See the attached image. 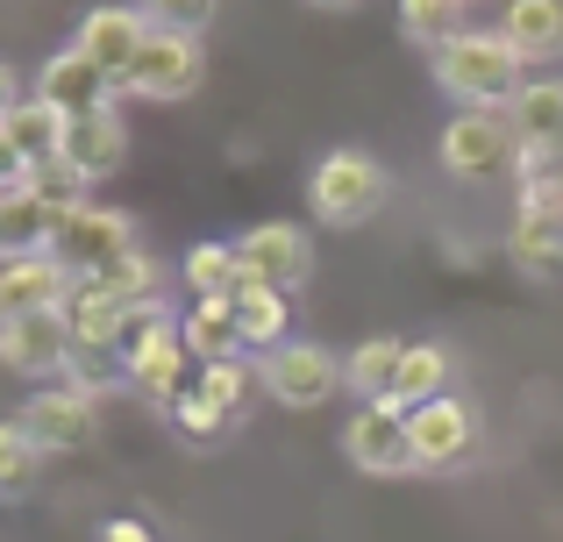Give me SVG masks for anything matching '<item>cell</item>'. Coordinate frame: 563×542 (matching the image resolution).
Segmentation results:
<instances>
[{
    "label": "cell",
    "mask_w": 563,
    "mask_h": 542,
    "mask_svg": "<svg viewBox=\"0 0 563 542\" xmlns=\"http://www.w3.org/2000/svg\"><path fill=\"white\" fill-rule=\"evenodd\" d=\"M435 86L456 108H514V93L528 86V57L514 51L499 29H464L450 51H435Z\"/></svg>",
    "instance_id": "obj_1"
},
{
    "label": "cell",
    "mask_w": 563,
    "mask_h": 542,
    "mask_svg": "<svg viewBox=\"0 0 563 542\" xmlns=\"http://www.w3.org/2000/svg\"><path fill=\"white\" fill-rule=\"evenodd\" d=\"M385 200H393V172H385L372 151H329L307 172V208L329 229H364Z\"/></svg>",
    "instance_id": "obj_2"
},
{
    "label": "cell",
    "mask_w": 563,
    "mask_h": 542,
    "mask_svg": "<svg viewBox=\"0 0 563 542\" xmlns=\"http://www.w3.org/2000/svg\"><path fill=\"white\" fill-rule=\"evenodd\" d=\"M186 335H179V321L165 314V300L157 307H143L136 321H129V343H122V378L143 392V400H157V407H179L186 400Z\"/></svg>",
    "instance_id": "obj_3"
},
{
    "label": "cell",
    "mask_w": 563,
    "mask_h": 542,
    "mask_svg": "<svg viewBox=\"0 0 563 542\" xmlns=\"http://www.w3.org/2000/svg\"><path fill=\"white\" fill-rule=\"evenodd\" d=\"M442 172L464 186H493L514 172V157H521V143H514V122L499 108H456L450 122H442V143H435Z\"/></svg>",
    "instance_id": "obj_4"
},
{
    "label": "cell",
    "mask_w": 563,
    "mask_h": 542,
    "mask_svg": "<svg viewBox=\"0 0 563 542\" xmlns=\"http://www.w3.org/2000/svg\"><path fill=\"white\" fill-rule=\"evenodd\" d=\"M257 386L272 392L278 407L307 414V407H329L335 392L350 386V364L321 343H278L272 357H257Z\"/></svg>",
    "instance_id": "obj_5"
},
{
    "label": "cell",
    "mask_w": 563,
    "mask_h": 542,
    "mask_svg": "<svg viewBox=\"0 0 563 542\" xmlns=\"http://www.w3.org/2000/svg\"><path fill=\"white\" fill-rule=\"evenodd\" d=\"M200 79H207V43L200 36H179V29H151V43L136 51L122 93L172 108V100H192V93H200Z\"/></svg>",
    "instance_id": "obj_6"
},
{
    "label": "cell",
    "mask_w": 563,
    "mask_h": 542,
    "mask_svg": "<svg viewBox=\"0 0 563 542\" xmlns=\"http://www.w3.org/2000/svg\"><path fill=\"white\" fill-rule=\"evenodd\" d=\"M407 443H413V472H456L478 450V407L464 392H442L428 407H407Z\"/></svg>",
    "instance_id": "obj_7"
},
{
    "label": "cell",
    "mask_w": 563,
    "mask_h": 542,
    "mask_svg": "<svg viewBox=\"0 0 563 542\" xmlns=\"http://www.w3.org/2000/svg\"><path fill=\"white\" fill-rule=\"evenodd\" d=\"M14 421L29 429V443H36L43 457H71V450H86L100 435V400L79 392V386H36Z\"/></svg>",
    "instance_id": "obj_8"
},
{
    "label": "cell",
    "mask_w": 563,
    "mask_h": 542,
    "mask_svg": "<svg viewBox=\"0 0 563 542\" xmlns=\"http://www.w3.org/2000/svg\"><path fill=\"white\" fill-rule=\"evenodd\" d=\"M0 364L14 378H71L79 364V335H71V314H22V321H0Z\"/></svg>",
    "instance_id": "obj_9"
},
{
    "label": "cell",
    "mask_w": 563,
    "mask_h": 542,
    "mask_svg": "<svg viewBox=\"0 0 563 542\" xmlns=\"http://www.w3.org/2000/svg\"><path fill=\"white\" fill-rule=\"evenodd\" d=\"M343 457L364 478H407L413 472V443H407V407L399 400H364L343 429Z\"/></svg>",
    "instance_id": "obj_10"
},
{
    "label": "cell",
    "mask_w": 563,
    "mask_h": 542,
    "mask_svg": "<svg viewBox=\"0 0 563 542\" xmlns=\"http://www.w3.org/2000/svg\"><path fill=\"white\" fill-rule=\"evenodd\" d=\"M129 251H136V222L122 208H100V200L65 214V229H57V257H65L71 278H100L108 265H122Z\"/></svg>",
    "instance_id": "obj_11"
},
{
    "label": "cell",
    "mask_w": 563,
    "mask_h": 542,
    "mask_svg": "<svg viewBox=\"0 0 563 542\" xmlns=\"http://www.w3.org/2000/svg\"><path fill=\"white\" fill-rule=\"evenodd\" d=\"M151 43V14L136 8V0H108V8H86L79 29H71V51L93 57L100 71H108L114 86L129 79V65H136V51Z\"/></svg>",
    "instance_id": "obj_12"
},
{
    "label": "cell",
    "mask_w": 563,
    "mask_h": 542,
    "mask_svg": "<svg viewBox=\"0 0 563 542\" xmlns=\"http://www.w3.org/2000/svg\"><path fill=\"white\" fill-rule=\"evenodd\" d=\"M29 93H36V100H51L57 114H71V122H79V114H100V108H114V100H122V86H114L108 71L93 65V57H79V51L65 43V51H51V57L36 65Z\"/></svg>",
    "instance_id": "obj_13"
},
{
    "label": "cell",
    "mask_w": 563,
    "mask_h": 542,
    "mask_svg": "<svg viewBox=\"0 0 563 542\" xmlns=\"http://www.w3.org/2000/svg\"><path fill=\"white\" fill-rule=\"evenodd\" d=\"M79 278L65 272L57 251H36V257H8L0 265V321H22V314H57L71 307Z\"/></svg>",
    "instance_id": "obj_14"
},
{
    "label": "cell",
    "mask_w": 563,
    "mask_h": 542,
    "mask_svg": "<svg viewBox=\"0 0 563 542\" xmlns=\"http://www.w3.org/2000/svg\"><path fill=\"white\" fill-rule=\"evenodd\" d=\"M235 257H243L250 278H264V286H278V292H300L307 278H314V236L292 229V222H257L235 243Z\"/></svg>",
    "instance_id": "obj_15"
},
{
    "label": "cell",
    "mask_w": 563,
    "mask_h": 542,
    "mask_svg": "<svg viewBox=\"0 0 563 542\" xmlns=\"http://www.w3.org/2000/svg\"><path fill=\"white\" fill-rule=\"evenodd\" d=\"M65 165H79L86 179H114V172L129 165V122H122V108H100V114H79V122L65 129Z\"/></svg>",
    "instance_id": "obj_16"
},
{
    "label": "cell",
    "mask_w": 563,
    "mask_h": 542,
    "mask_svg": "<svg viewBox=\"0 0 563 542\" xmlns=\"http://www.w3.org/2000/svg\"><path fill=\"white\" fill-rule=\"evenodd\" d=\"M235 300V329H243V350H257V357H272L278 343H292V292H278V286H264V278H250L243 272V286L229 292Z\"/></svg>",
    "instance_id": "obj_17"
},
{
    "label": "cell",
    "mask_w": 563,
    "mask_h": 542,
    "mask_svg": "<svg viewBox=\"0 0 563 542\" xmlns=\"http://www.w3.org/2000/svg\"><path fill=\"white\" fill-rule=\"evenodd\" d=\"M57 229H65V214H51L29 186H8V193H0V265H8V257L57 251Z\"/></svg>",
    "instance_id": "obj_18"
},
{
    "label": "cell",
    "mask_w": 563,
    "mask_h": 542,
    "mask_svg": "<svg viewBox=\"0 0 563 542\" xmlns=\"http://www.w3.org/2000/svg\"><path fill=\"white\" fill-rule=\"evenodd\" d=\"M71 335H79V350H93V357H122V343H129V307L122 300H108V292L93 286V278H79V292H71Z\"/></svg>",
    "instance_id": "obj_19"
},
{
    "label": "cell",
    "mask_w": 563,
    "mask_h": 542,
    "mask_svg": "<svg viewBox=\"0 0 563 542\" xmlns=\"http://www.w3.org/2000/svg\"><path fill=\"white\" fill-rule=\"evenodd\" d=\"M499 36L528 65H550V57H563V0H507L499 8Z\"/></svg>",
    "instance_id": "obj_20"
},
{
    "label": "cell",
    "mask_w": 563,
    "mask_h": 542,
    "mask_svg": "<svg viewBox=\"0 0 563 542\" xmlns=\"http://www.w3.org/2000/svg\"><path fill=\"white\" fill-rule=\"evenodd\" d=\"M507 122H514V143L521 151H542V143H563V79H528L521 93H514V108H507Z\"/></svg>",
    "instance_id": "obj_21"
},
{
    "label": "cell",
    "mask_w": 563,
    "mask_h": 542,
    "mask_svg": "<svg viewBox=\"0 0 563 542\" xmlns=\"http://www.w3.org/2000/svg\"><path fill=\"white\" fill-rule=\"evenodd\" d=\"M350 392L364 400H399V372H407V343L399 335H364L357 350H350Z\"/></svg>",
    "instance_id": "obj_22"
},
{
    "label": "cell",
    "mask_w": 563,
    "mask_h": 542,
    "mask_svg": "<svg viewBox=\"0 0 563 542\" xmlns=\"http://www.w3.org/2000/svg\"><path fill=\"white\" fill-rule=\"evenodd\" d=\"M179 335H186V350H192L200 364L235 357V350H243V329H235V300H229V292H214V300H192V314L179 321Z\"/></svg>",
    "instance_id": "obj_23"
},
{
    "label": "cell",
    "mask_w": 563,
    "mask_h": 542,
    "mask_svg": "<svg viewBox=\"0 0 563 542\" xmlns=\"http://www.w3.org/2000/svg\"><path fill=\"white\" fill-rule=\"evenodd\" d=\"M0 129L14 136V151H22V172H29L36 157H57V151H65V129H71V114H57L51 100H36V93H29V100H14V114H8Z\"/></svg>",
    "instance_id": "obj_24"
},
{
    "label": "cell",
    "mask_w": 563,
    "mask_h": 542,
    "mask_svg": "<svg viewBox=\"0 0 563 542\" xmlns=\"http://www.w3.org/2000/svg\"><path fill=\"white\" fill-rule=\"evenodd\" d=\"M22 186L43 200L51 214H79V208H93V179H86L79 165H65V157H36V165L22 172Z\"/></svg>",
    "instance_id": "obj_25"
},
{
    "label": "cell",
    "mask_w": 563,
    "mask_h": 542,
    "mask_svg": "<svg viewBox=\"0 0 563 542\" xmlns=\"http://www.w3.org/2000/svg\"><path fill=\"white\" fill-rule=\"evenodd\" d=\"M399 36L421 43L428 57L450 51V43L464 36V0H399Z\"/></svg>",
    "instance_id": "obj_26"
},
{
    "label": "cell",
    "mask_w": 563,
    "mask_h": 542,
    "mask_svg": "<svg viewBox=\"0 0 563 542\" xmlns=\"http://www.w3.org/2000/svg\"><path fill=\"white\" fill-rule=\"evenodd\" d=\"M192 392H200V400L214 407L221 421H243L250 392H257V364H243V357H221V364H200V378H192Z\"/></svg>",
    "instance_id": "obj_27"
},
{
    "label": "cell",
    "mask_w": 563,
    "mask_h": 542,
    "mask_svg": "<svg viewBox=\"0 0 563 542\" xmlns=\"http://www.w3.org/2000/svg\"><path fill=\"white\" fill-rule=\"evenodd\" d=\"M93 286L108 292V300H122L129 314H143V307H157V286H165V272H157V257L136 243V251H129L122 265H108V272L93 278Z\"/></svg>",
    "instance_id": "obj_28"
},
{
    "label": "cell",
    "mask_w": 563,
    "mask_h": 542,
    "mask_svg": "<svg viewBox=\"0 0 563 542\" xmlns=\"http://www.w3.org/2000/svg\"><path fill=\"white\" fill-rule=\"evenodd\" d=\"M43 464H51V457L29 443L22 421H0V500H29L36 478H43Z\"/></svg>",
    "instance_id": "obj_29"
},
{
    "label": "cell",
    "mask_w": 563,
    "mask_h": 542,
    "mask_svg": "<svg viewBox=\"0 0 563 542\" xmlns=\"http://www.w3.org/2000/svg\"><path fill=\"white\" fill-rule=\"evenodd\" d=\"M179 278L192 286V300H214V292H235V286H243V257H235V243H192Z\"/></svg>",
    "instance_id": "obj_30"
},
{
    "label": "cell",
    "mask_w": 563,
    "mask_h": 542,
    "mask_svg": "<svg viewBox=\"0 0 563 542\" xmlns=\"http://www.w3.org/2000/svg\"><path fill=\"white\" fill-rule=\"evenodd\" d=\"M507 251L521 265H563V214H542V208H514V229H507Z\"/></svg>",
    "instance_id": "obj_31"
},
{
    "label": "cell",
    "mask_w": 563,
    "mask_h": 542,
    "mask_svg": "<svg viewBox=\"0 0 563 542\" xmlns=\"http://www.w3.org/2000/svg\"><path fill=\"white\" fill-rule=\"evenodd\" d=\"M450 350L442 343H407V372H399V407H428L450 392Z\"/></svg>",
    "instance_id": "obj_32"
},
{
    "label": "cell",
    "mask_w": 563,
    "mask_h": 542,
    "mask_svg": "<svg viewBox=\"0 0 563 542\" xmlns=\"http://www.w3.org/2000/svg\"><path fill=\"white\" fill-rule=\"evenodd\" d=\"M143 14H151V29H179V36H207V22H214L221 0H136Z\"/></svg>",
    "instance_id": "obj_33"
},
{
    "label": "cell",
    "mask_w": 563,
    "mask_h": 542,
    "mask_svg": "<svg viewBox=\"0 0 563 542\" xmlns=\"http://www.w3.org/2000/svg\"><path fill=\"white\" fill-rule=\"evenodd\" d=\"M172 421H179V429H186V435H200V443H214V435H221V429H229V421H221V414H214V407H207V400H200V392H186V400H179V407H172Z\"/></svg>",
    "instance_id": "obj_34"
},
{
    "label": "cell",
    "mask_w": 563,
    "mask_h": 542,
    "mask_svg": "<svg viewBox=\"0 0 563 542\" xmlns=\"http://www.w3.org/2000/svg\"><path fill=\"white\" fill-rule=\"evenodd\" d=\"M100 542H157V535H151V521L114 515V521H100Z\"/></svg>",
    "instance_id": "obj_35"
},
{
    "label": "cell",
    "mask_w": 563,
    "mask_h": 542,
    "mask_svg": "<svg viewBox=\"0 0 563 542\" xmlns=\"http://www.w3.org/2000/svg\"><path fill=\"white\" fill-rule=\"evenodd\" d=\"M8 186H22V151H14V136L0 129V193H8Z\"/></svg>",
    "instance_id": "obj_36"
},
{
    "label": "cell",
    "mask_w": 563,
    "mask_h": 542,
    "mask_svg": "<svg viewBox=\"0 0 563 542\" xmlns=\"http://www.w3.org/2000/svg\"><path fill=\"white\" fill-rule=\"evenodd\" d=\"M14 100H29V93H22V71H14V65H0V122L14 114Z\"/></svg>",
    "instance_id": "obj_37"
},
{
    "label": "cell",
    "mask_w": 563,
    "mask_h": 542,
    "mask_svg": "<svg viewBox=\"0 0 563 542\" xmlns=\"http://www.w3.org/2000/svg\"><path fill=\"white\" fill-rule=\"evenodd\" d=\"M307 8H321V14H350V8H364V0H307Z\"/></svg>",
    "instance_id": "obj_38"
},
{
    "label": "cell",
    "mask_w": 563,
    "mask_h": 542,
    "mask_svg": "<svg viewBox=\"0 0 563 542\" xmlns=\"http://www.w3.org/2000/svg\"><path fill=\"white\" fill-rule=\"evenodd\" d=\"M464 8H471V0H464Z\"/></svg>",
    "instance_id": "obj_39"
}]
</instances>
